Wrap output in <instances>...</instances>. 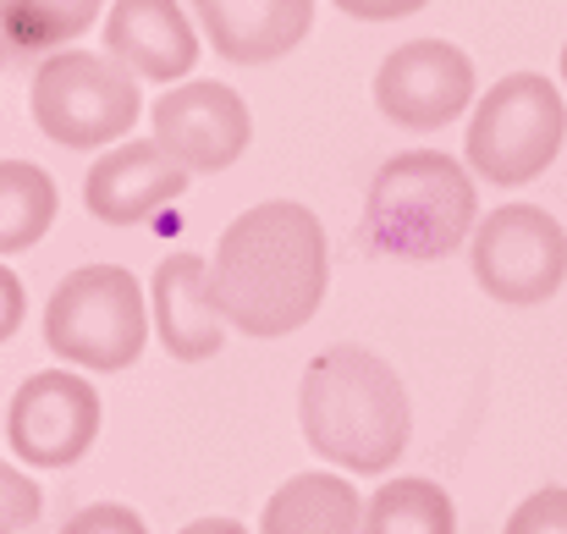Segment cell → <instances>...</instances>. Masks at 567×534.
<instances>
[{
  "mask_svg": "<svg viewBox=\"0 0 567 534\" xmlns=\"http://www.w3.org/2000/svg\"><path fill=\"white\" fill-rule=\"evenodd\" d=\"M326 287L331 254L320 215L292 198L243 209L209 254V298L243 337H292L320 315Z\"/></svg>",
  "mask_w": 567,
  "mask_h": 534,
  "instance_id": "1",
  "label": "cell"
},
{
  "mask_svg": "<svg viewBox=\"0 0 567 534\" xmlns=\"http://www.w3.org/2000/svg\"><path fill=\"white\" fill-rule=\"evenodd\" d=\"M298 424L320 463L342 474H385L408 452L413 402L396 369L370 348H326L298 386Z\"/></svg>",
  "mask_w": 567,
  "mask_h": 534,
  "instance_id": "2",
  "label": "cell"
},
{
  "mask_svg": "<svg viewBox=\"0 0 567 534\" xmlns=\"http://www.w3.org/2000/svg\"><path fill=\"white\" fill-rule=\"evenodd\" d=\"M480 226L474 177L441 150L391 155L364 198V237L396 259H446Z\"/></svg>",
  "mask_w": 567,
  "mask_h": 534,
  "instance_id": "3",
  "label": "cell"
},
{
  "mask_svg": "<svg viewBox=\"0 0 567 534\" xmlns=\"http://www.w3.org/2000/svg\"><path fill=\"white\" fill-rule=\"evenodd\" d=\"M150 331H155L150 298L138 276L122 265H83L44 304V348L78 369L116 374L138 363Z\"/></svg>",
  "mask_w": 567,
  "mask_h": 534,
  "instance_id": "4",
  "label": "cell"
},
{
  "mask_svg": "<svg viewBox=\"0 0 567 534\" xmlns=\"http://www.w3.org/2000/svg\"><path fill=\"white\" fill-rule=\"evenodd\" d=\"M567 138V105L563 89L540 72H513L502 78L468 122V166L474 177L496 182V187H518L535 182L563 150Z\"/></svg>",
  "mask_w": 567,
  "mask_h": 534,
  "instance_id": "5",
  "label": "cell"
},
{
  "mask_svg": "<svg viewBox=\"0 0 567 534\" xmlns=\"http://www.w3.org/2000/svg\"><path fill=\"white\" fill-rule=\"evenodd\" d=\"M33 122L61 150L116 144L138 122V78L111 50H50L33 72Z\"/></svg>",
  "mask_w": 567,
  "mask_h": 534,
  "instance_id": "6",
  "label": "cell"
},
{
  "mask_svg": "<svg viewBox=\"0 0 567 534\" xmlns=\"http://www.w3.org/2000/svg\"><path fill=\"white\" fill-rule=\"evenodd\" d=\"M474 281L507 309H535L567 281V232L540 204H502L474 226Z\"/></svg>",
  "mask_w": 567,
  "mask_h": 534,
  "instance_id": "7",
  "label": "cell"
},
{
  "mask_svg": "<svg viewBox=\"0 0 567 534\" xmlns=\"http://www.w3.org/2000/svg\"><path fill=\"white\" fill-rule=\"evenodd\" d=\"M100 391L72 369L28 374L6 402V441L22 469H72L100 435Z\"/></svg>",
  "mask_w": 567,
  "mask_h": 534,
  "instance_id": "8",
  "label": "cell"
},
{
  "mask_svg": "<svg viewBox=\"0 0 567 534\" xmlns=\"http://www.w3.org/2000/svg\"><path fill=\"white\" fill-rule=\"evenodd\" d=\"M474 100V61L446 39L396 44L375 72V105L408 133H435L457 122Z\"/></svg>",
  "mask_w": 567,
  "mask_h": 534,
  "instance_id": "9",
  "label": "cell"
},
{
  "mask_svg": "<svg viewBox=\"0 0 567 534\" xmlns=\"http://www.w3.org/2000/svg\"><path fill=\"white\" fill-rule=\"evenodd\" d=\"M150 122H155V138L188 166L193 177L226 172L231 161H243V150L254 138L243 94L215 83V78H183L177 89H166L155 100Z\"/></svg>",
  "mask_w": 567,
  "mask_h": 534,
  "instance_id": "10",
  "label": "cell"
},
{
  "mask_svg": "<svg viewBox=\"0 0 567 534\" xmlns=\"http://www.w3.org/2000/svg\"><path fill=\"white\" fill-rule=\"evenodd\" d=\"M193 172L161 144V138H138V144H116L105 150L89 177H83V204L94 220L105 226H138L155 209H166L172 198L188 193Z\"/></svg>",
  "mask_w": 567,
  "mask_h": 534,
  "instance_id": "11",
  "label": "cell"
},
{
  "mask_svg": "<svg viewBox=\"0 0 567 534\" xmlns=\"http://www.w3.org/2000/svg\"><path fill=\"white\" fill-rule=\"evenodd\" d=\"M209 50L231 66H265L292 55L315 28V0H188Z\"/></svg>",
  "mask_w": 567,
  "mask_h": 534,
  "instance_id": "12",
  "label": "cell"
},
{
  "mask_svg": "<svg viewBox=\"0 0 567 534\" xmlns=\"http://www.w3.org/2000/svg\"><path fill=\"white\" fill-rule=\"evenodd\" d=\"M105 50L144 83H183L198 61V33L177 0H116L105 11Z\"/></svg>",
  "mask_w": 567,
  "mask_h": 534,
  "instance_id": "13",
  "label": "cell"
},
{
  "mask_svg": "<svg viewBox=\"0 0 567 534\" xmlns=\"http://www.w3.org/2000/svg\"><path fill=\"white\" fill-rule=\"evenodd\" d=\"M150 315H155V342L177 363H204L220 353L226 320L209 298V259L166 254L150 281Z\"/></svg>",
  "mask_w": 567,
  "mask_h": 534,
  "instance_id": "14",
  "label": "cell"
},
{
  "mask_svg": "<svg viewBox=\"0 0 567 534\" xmlns=\"http://www.w3.org/2000/svg\"><path fill=\"white\" fill-rule=\"evenodd\" d=\"M364 530V502L353 480L342 474H292L270 502L259 534H359Z\"/></svg>",
  "mask_w": 567,
  "mask_h": 534,
  "instance_id": "15",
  "label": "cell"
},
{
  "mask_svg": "<svg viewBox=\"0 0 567 534\" xmlns=\"http://www.w3.org/2000/svg\"><path fill=\"white\" fill-rule=\"evenodd\" d=\"M359 534H457V507L435 480L396 474L364 502V530Z\"/></svg>",
  "mask_w": 567,
  "mask_h": 534,
  "instance_id": "16",
  "label": "cell"
},
{
  "mask_svg": "<svg viewBox=\"0 0 567 534\" xmlns=\"http://www.w3.org/2000/svg\"><path fill=\"white\" fill-rule=\"evenodd\" d=\"M61 209V193L44 166L0 161V254H28Z\"/></svg>",
  "mask_w": 567,
  "mask_h": 534,
  "instance_id": "17",
  "label": "cell"
},
{
  "mask_svg": "<svg viewBox=\"0 0 567 534\" xmlns=\"http://www.w3.org/2000/svg\"><path fill=\"white\" fill-rule=\"evenodd\" d=\"M100 6L105 0H0V28L17 50H55L89 33Z\"/></svg>",
  "mask_w": 567,
  "mask_h": 534,
  "instance_id": "18",
  "label": "cell"
},
{
  "mask_svg": "<svg viewBox=\"0 0 567 534\" xmlns=\"http://www.w3.org/2000/svg\"><path fill=\"white\" fill-rule=\"evenodd\" d=\"M39 513H44V496H39L33 474L0 463V534H22L28 524H39Z\"/></svg>",
  "mask_w": 567,
  "mask_h": 534,
  "instance_id": "19",
  "label": "cell"
},
{
  "mask_svg": "<svg viewBox=\"0 0 567 534\" xmlns=\"http://www.w3.org/2000/svg\"><path fill=\"white\" fill-rule=\"evenodd\" d=\"M502 534H567V485H546L524 496Z\"/></svg>",
  "mask_w": 567,
  "mask_h": 534,
  "instance_id": "20",
  "label": "cell"
},
{
  "mask_svg": "<svg viewBox=\"0 0 567 534\" xmlns=\"http://www.w3.org/2000/svg\"><path fill=\"white\" fill-rule=\"evenodd\" d=\"M61 534H150V524L133 507H122V502H94V507L72 513Z\"/></svg>",
  "mask_w": 567,
  "mask_h": 534,
  "instance_id": "21",
  "label": "cell"
},
{
  "mask_svg": "<svg viewBox=\"0 0 567 534\" xmlns=\"http://www.w3.org/2000/svg\"><path fill=\"white\" fill-rule=\"evenodd\" d=\"M331 6L359 17V22H396V17H413L419 6H430V0H331Z\"/></svg>",
  "mask_w": 567,
  "mask_h": 534,
  "instance_id": "22",
  "label": "cell"
},
{
  "mask_svg": "<svg viewBox=\"0 0 567 534\" xmlns=\"http://www.w3.org/2000/svg\"><path fill=\"white\" fill-rule=\"evenodd\" d=\"M22 315H28V292H22V281L11 276V265H0V342L17 337Z\"/></svg>",
  "mask_w": 567,
  "mask_h": 534,
  "instance_id": "23",
  "label": "cell"
},
{
  "mask_svg": "<svg viewBox=\"0 0 567 534\" xmlns=\"http://www.w3.org/2000/svg\"><path fill=\"white\" fill-rule=\"evenodd\" d=\"M177 534H248L237 518H193L188 530H177Z\"/></svg>",
  "mask_w": 567,
  "mask_h": 534,
  "instance_id": "24",
  "label": "cell"
},
{
  "mask_svg": "<svg viewBox=\"0 0 567 534\" xmlns=\"http://www.w3.org/2000/svg\"><path fill=\"white\" fill-rule=\"evenodd\" d=\"M563 83H567V44H563Z\"/></svg>",
  "mask_w": 567,
  "mask_h": 534,
  "instance_id": "25",
  "label": "cell"
}]
</instances>
